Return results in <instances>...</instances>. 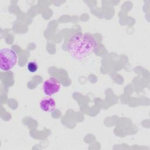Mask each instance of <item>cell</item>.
Here are the masks:
<instances>
[{
  "label": "cell",
  "mask_w": 150,
  "mask_h": 150,
  "mask_svg": "<svg viewBox=\"0 0 150 150\" xmlns=\"http://www.w3.org/2000/svg\"><path fill=\"white\" fill-rule=\"evenodd\" d=\"M18 61L16 53L9 48L0 50V69L2 71H8L14 67Z\"/></svg>",
  "instance_id": "obj_2"
},
{
  "label": "cell",
  "mask_w": 150,
  "mask_h": 150,
  "mask_svg": "<svg viewBox=\"0 0 150 150\" xmlns=\"http://www.w3.org/2000/svg\"><path fill=\"white\" fill-rule=\"evenodd\" d=\"M97 45V41L93 35L78 33L69 39L67 42V50L73 58L81 60L91 54Z\"/></svg>",
  "instance_id": "obj_1"
},
{
  "label": "cell",
  "mask_w": 150,
  "mask_h": 150,
  "mask_svg": "<svg viewBox=\"0 0 150 150\" xmlns=\"http://www.w3.org/2000/svg\"><path fill=\"white\" fill-rule=\"evenodd\" d=\"M61 87L60 81L55 77H50L46 80L43 85L44 93L48 96L57 93Z\"/></svg>",
  "instance_id": "obj_3"
},
{
  "label": "cell",
  "mask_w": 150,
  "mask_h": 150,
  "mask_svg": "<svg viewBox=\"0 0 150 150\" xmlns=\"http://www.w3.org/2000/svg\"><path fill=\"white\" fill-rule=\"evenodd\" d=\"M40 108L45 112H52L56 108V101L52 97H45L42 99L39 103Z\"/></svg>",
  "instance_id": "obj_4"
},
{
  "label": "cell",
  "mask_w": 150,
  "mask_h": 150,
  "mask_svg": "<svg viewBox=\"0 0 150 150\" xmlns=\"http://www.w3.org/2000/svg\"><path fill=\"white\" fill-rule=\"evenodd\" d=\"M27 69L30 73H35L38 69V64L35 62H30L27 64Z\"/></svg>",
  "instance_id": "obj_5"
}]
</instances>
